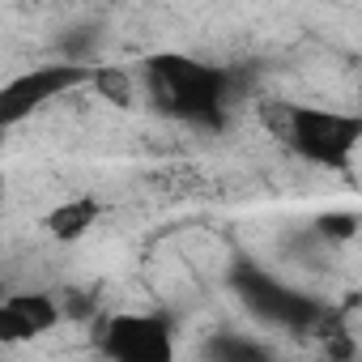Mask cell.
<instances>
[{
	"label": "cell",
	"instance_id": "6da1fadb",
	"mask_svg": "<svg viewBox=\"0 0 362 362\" xmlns=\"http://www.w3.org/2000/svg\"><path fill=\"white\" fill-rule=\"evenodd\" d=\"M141 90L158 115L188 128L222 132L230 119L235 73L188 52H158L141 60Z\"/></svg>",
	"mask_w": 362,
	"mask_h": 362
},
{
	"label": "cell",
	"instance_id": "7a4b0ae2",
	"mask_svg": "<svg viewBox=\"0 0 362 362\" xmlns=\"http://www.w3.org/2000/svg\"><path fill=\"white\" fill-rule=\"evenodd\" d=\"M260 128L290 149L294 158L328 170H349L354 149L362 141V119L354 111H332V107H311V103H290V98H264L256 107Z\"/></svg>",
	"mask_w": 362,
	"mask_h": 362
},
{
	"label": "cell",
	"instance_id": "3957f363",
	"mask_svg": "<svg viewBox=\"0 0 362 362\" xmlns=\"http://www.w3.org/2000/svg\"><path fill=\"white\" fill-rule=\"evenodd\" d=\"M230 286H235L239 303H243L256 320H264V324H273V328L311 332V328H320L324 315H328L324 303L307 298L303 290H290L286 281H277L273 273H264V269H256V264H239V269L230 273Z\"/></svg>",
	"mask_w": 362,
	"mask_h": 362
},
{
	"label": "cell",
	"instance_id": "277c9868",
	"mask_svg": "<svg viewBox=\"0 0 362 362\" xmlns=\"http://www.w3.org/2000/svg\"><path fill=\"white\" fill-rule=\"evenodd\" d=\"M86 77H90L86 60H47V64H35L9 81H0V132L35 119L47 103L64 98L69 90H81Z\"/></svg>",
	"mask_w": 362,
	"mask_h": 362
},
{
	"label": "cell",
	"instance_id": "5b68a950",
	"mask_svg": "<svg viewBox=\"0 0 362 362\" xmlns=\"http://www.w3.org/2000/svg\"><path fill=\"white\" fill-rule=\"evenodd\" d=\"M98 354H107L111 362H170L175 328L153 311H115L98 328Z\"/></svg>",
	"mask_w": 362,
	"mask_h": 362
},
{
	"label": "cell",
	"instance_id": "8992f818",
	"mask_svg": "<svg viewBox=\"0 0 362 362\" xmlns=\"http://www.w3.org/2000/svg\"><path fill=\"white\" fill-rule=\"evenodd\" d=\"M64 307L47 290H5L0 294V345H30L60 328Z\"/></svg>",
	"mask_w": 362,
	"mask_h": 362
},
{
	"label": "cell",
	"instance_id": "52a82bcc",
	"mask_svg": "<svg viewBox=\"0 0 362 362\" xmlns=\"http://www.w3.org/2000/svg\"><path fill=\"white\" fill-rule=\"evenodd\" d=\"M98 218H103V205H98V197H90V192H77V197H64V201H56V205L43 214V230H47L56 243H77V239H86V235L98 226Z\"/></svg>",
	"mask_w": 362,
	"mask_h": 362
},
{
	"label": "cell",
	"instance_id": "ba28073f",
	"mask_svg": "<svg viewBox=\"0 0 362 362\" xmlns=\"http://www.w3.org/2000/svg\"><path fill=\"white\" fill-rule=\"evenodd\" d=\"M86 86H90L107 107H119V111L136 107V98H141V86H136V77H132L124 64H90Z\"/></svg>",
	"mask_w": 362,
	"mask_h": 362
},
{
	"label": "cell",
	"instance_id": "9c48e42d",
	"mask_svg": "<svg viewBox=\"0 0 362 362\" xmlns=\"http://www.w3.org/2000/svg\"><path fill=\"white\" fill-rule=\"evenodd\" d=\"M315 226H320V235H324V239H337V243H349V239L358 235V226H362V218H358L354 209H341V214H324V218H320Z\"/></svg>",
	"mask_w": 362,
	"mask_h": 362
},
{
	"label": "cell",
	"instance_id": "30bf717a",
	"mask_svg": "<svg viewBox=\"0 0 362 362\" xmlns=\"http://www.w3.org/2000/svg\"><path fill=\"white\" fill-rule=\"evenodd\" d=\"M214 358H264V345L260 341H235V337H218L209 345Z\"/></svg>",
	"mask_w": 362,
	"mask_h": 362
},
{
	"label": "cell",
	"instance_id": "8fae6325",
	"mask_svg": "<svg viewBox=\"0 0 362 362\" xmlns=\"http://www.w3.org/2000/svg\"><path fill=\"white\" fill-rule=\"evenodd\" d=\"M0 214H5V179H0Z\"/></svg>",
	"mask_w": 362,
	"mask_h": 362
},
{
	"label": "cell",
	"instance_id": "7c38bea8",
	"mask_svg": "<svg viewBox=\"0 0 362 362\" xmlns=\"http://www.w3.org/2000/svg\"><path fill=\"white\" fill-rule=\"evenodd\" d=\"M0 294H5V286H0Z\"/></svg>",
	"mask_w": 362,
	"mask_h": 362
}]
</instances>
